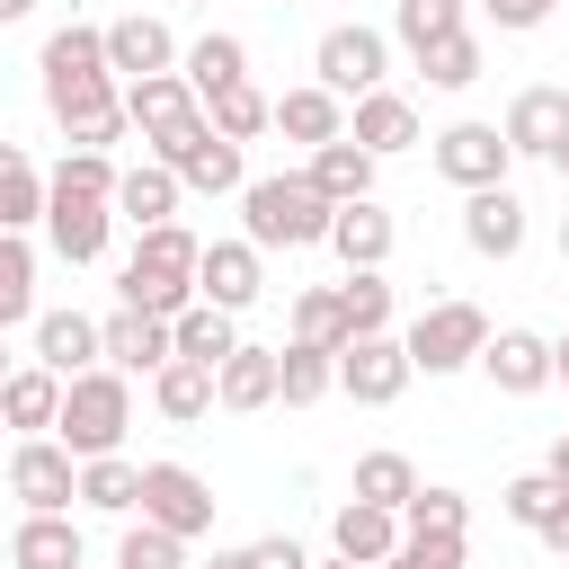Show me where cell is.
<instances>
[{
    "label": "cell",
    "mask_w": 569,
    "mask_h": 569,
    "mask_svg": "<svg viewBox=\"0 0 569 569\" xmlns=\"http://www.w3.org/2000/svg\"><path fill=\"white\" fill-rule=\"evenodd\" d=\"M36 71H44V107L71 133V151H107L124 133V80L107 71V27H80V18L53 27Z\"/></svg>",
    "instance_id": "cell-1"
},
{
    "label": "cell",
    "mask_w": 569,
    "mask_h": 569,
    "mask_svg": "<svg viewBox=\"0 0 569 569\" xmlns=\"http://www.w3.org/2000/svg\"><path fill=\"white\" fill-rule=\"evenodd\" d=\"M196 258H204V240L187 231V222H151L142 240H133V258H124V311H151V320H178L187 302H196Z\"/></svg>",
    "instance_id": "cell-2"
},
{
    "label": "cell",
    "mask_w": 569,
    "mask_h": 569,
    "mask_svg": "<svg viewBox=\"0 0 569 569\" xmlns=\"http://www.w3.org/2000/svg\"><path fill=\"white\" fill-rule=\"evenodd\" d=\"M124 427H133V382H124L116 365H89V373H71V382H62L53 445H62L71 462H98V453H116V445H124Z\"/></svg>",
    "instance_id": "cell-3"
},
{
    "label": "cell",
    "mask_w": 569,
    "mask_h": 569,
    "mask_svg": "<svg viewBox=\"0 0 569 569\" xmlns=\"http://www.w3.org/2000/svg\"><path fill=\"white\" fill-rule=\"evenodd\" d=\"M329 213L338 204H320L311 196V178H249L240 187V240L267 258V249H311V240H329Z\"/></svg>",
    "instance_id": "cell-4"
},
{
    "label": "cell",
    "mask_w": 569,
    "mask_h": 569,
    "mask_svg": "<svg viewBox=\"0 0 569 569\" xmlns=\"http://www.w3.org/2000/svg\"><path fill=\"white\" fill-rule=\"evenodd\" d=\"M480 347H489V311L480 302H427L409 320V338H400L409 373H462V365H480Z\"/></svg>",
    "instance_id": "cell-5"
},
{
    "label": "cell",
    "mask_w": 569,
    "mask_h": 569,
    "mask_svg": "<svg viewBox=\"0 0 569 569\" xmlns=\"http://www.w3.org/2000/svg\"><path fill=\"white\" fill-rule=\"evenodd\" d=\"M151 160H160L178 187H196V196H240V187H249V169H240V142H222L204 116H196L178 142H160Z\"/></svg>",
    "instance_id": "cell-6"
},
{
    "label": "cell",
    "mask_w": 569,
    "mask_h": 569,
    "mask_svg": "<svg viewBox=\"0 0 569 569\" xmlns=\"http://www.w3.org/2000/svg\"><path fill=\"white\" fill-rule=\"evenodd\" d=\"M142 525H160V533H178V542L213 533V489H204V471H187V462H142Z\"/></svg>",
    "instance_id": "cell-7"
},
{
    "label": "cell",
    "mask_w": 569,
    "mask_h": 569,
    "mask_svg": "<svg viewBox=\"0 0 569 569\" xmlns=\"http://www.w3.org/2000/svg\"><path fill=\"white\" fill-rule=\"evenodd\" d=\"M311 71H320L329 98H373L382 71H391V44H382L373 27H329V36L311 44Z\"/></svg>",
    "instance_id": "cell-8"
},
{
    "label": "cell",
    "mask_w": 569,
    "mask_h": 569,
    "mask_svg": "<svg viewBox=\"0 0 569 569\" xmlns=\"http://www.w3.org/2000/svg\"><path fill=\"white\" fill-rule=\"evenodd\" d=\"M9 498H18L27 516H71V498H80V462H71L53 436H27V445L9 453Z\"/></svg>",
    "instance_id": "cell-9"
},
{
    "label": "cell",
    "mask_w": 569,
    "mask_h": 569,
    "mask_svg": "<svg viewBox=\"0 0 569 569\" xmlns=\"http://www.w3.org/2000/svg\"><path fill=\"white\" fill-rule=\"evenodd\" d=\"M436 169H445L462 196H480V187H507L516 151H507L498 124H445V133H436Z\"/></svg>",
    "instance_id": "cell-10"
},
{
    "label": "cell",
    "mask_w": 569,
    "mask_h": 569,
    "mask_svg": "<svg viewBox=\"0 0 569 569\" xmlns=\"http://www.w3.org/2000/svg\"><path fill=\"white\" fill-rule=\"evenodd\" d=\"M338 391H347L356 409H391V400L409 391L400 338H347V347H338Z\"/></svg>",
    "instance_id": "cell-11"
},
{
    "label": "cell",
    "mask_w": 569,
    "mask_h": 569,
    "mask_svg": "<svg viewBox=\"0 0 569 569\" xmlns=\"http://www.w3.org/2000/svg\"><path fill=\"white\" fill-rule=\"evenodd\" d=\"M204 107H196V89L178 80V71H151V80H124V124H142V142L160 151V142H178L187 124H196Z\"/></svg>",
    "instance_id": "cell-12"
},
{
    "label": "cell",
    "mask_w": 569,
    "mask_h": 569,
    "mask_svg": "<svg viewBox=\"0 0 569 569\" xmlns=\"http://www.w3.org/2000/svg\"><path fill=\"white\" fill-rule=\"evenodd\" d=\"M258 284H267V267H258V249L249 240H204V258H196V302H213V311H249L258 302Z\"/></svg>",
    "instance_id": "cell-13"
},
{
    "label": "cell",
    "mask_w": 569,
    "mask_h": 569,
    "mask_svg": "<svg viewBox=\"0 0 569 569\" xmlns=\"http://www.w3.org/2000/svg\"><path fill=\"white\" fill-rule=\"evenodd\" d=\"M480 373H489L507 400H533V391L551 382V338H533V329H489Z\"/></svg>",
    "instance_id": "cell-14"
},
{
    "label": "cell",
    "mask_w": 569,
    "mask_h": 569,
    "mask_svg": "<svg viewBox=\"0 0 569 569\" xmlns=\"http://www.w3.org/2000/svg\"><path fill=\"white\" fill-rule=\"evenodd\" d=\"M498 133H507L516 160H551L569 142V89H516V107H507Z\"/></svg>",
    "instance_id": "cell-15"
},
{
    "label": "cell",
    "mask_w": 569,
    "mask_h": 569,
    "mask_svg": "<svg viewBox=\"0 0 569 569\" xmlns=\"http://www.w3.org/2000/svg\"><path fill=\"white\" fill-rule=\"evenodd\" d=\"M107 71L116 80H151V71H178V36H169V18H116L107 27Z\"/></svg>",
    "instance_id": "cell-16"
},
{
    "label": "cell",
    "mask_w": 569,
    "mask_h": 569,
    "mask_svg": "<svg viewBox=\"0 0 569 569\" xmlns=\"http://www.w3.org/2000/svg\"><path fill=\"white\" fill-rule=\"evenodd\" d=\"M44 231H53V258H62V267H98V258H107V231H116V204L44 196Z\"/></svg>",
    "instance_id": "cell-17"
},
{
    "label": "cell",
    "mask_w": 569,
    "mask_h": 569,
    "mask_svg": "<svg viewBox=\"0 0 569 569\" xmlns=\"http://www.w3.org/2000/svg\"><path fill=\"white\" fill-rule=\"evenodd\" d=\"M98 356H107L116 373H160L178 347H169V320H151V311H107V320H98Z\"/></svg>",
    "instance_id": "cell-18"
},
{
    "label": "cell",
    "mask_w": 569,
    "mask_h": 569,
    "mask_svg": "<svg viewBox=\"0 0 569 569\" xmlns=\"http://www.w3.org/2000/svg\"><path fill=\"white\" fill-rule=\"evenodd\" d=\"M462 240H471L480 258H516V249H525V196H516V187L462 196Z\"/></svg>",
    "instance_id": "cell-19"
},
{
    "label": "cell",
    "mask_w": 569,
    "mask_h": 569,
    "mask_svg": "<svg viewBox=\"0 0 569 569\" xmlns=\"http://www.w3.org/2000/svg\"><path fill=\"white\" fill-rule=\"evenodd\" d=\"M347 142H356V151H373V160H391V151H409V142H418V107H409L400 89H373V98H356Z\"/></svg>",
    "instance_id": "cell-20"
},
{
    "label": "cell",
    "mask_w": 569,
    "mask_h": 569,
    "mask_svg": "<svg viewBox=\"0 0 569 569\" xmlns=\"http://www.w3.org/2000/svg\"><path fill=\"white\" fill-rule=\"evenodd\" d=\"M391 240H400V222H391L373 196H356V204H338V213H329V249L347 258V276H356V267H382V258H391Z\"/></svg>",
    "instance_id": "cell-21"
},
{
    "label": "cell",
    "mask_w": 569,
    "mask_h": 569,
    "mask_svg": "<svg viewBox=\"0 0 569 569\" xmlns=\"http://www.w3.org/2000/svg\"><path fill=\"white\" fill-rule=\"evenodd\" d=\"M329 542H338V560H356V569H382V560L400 551V516H391V507H365V498H347V507L329 516Z\"/></svg>",
    "instance_id": "cell-22"
},
{
    "label": "cell",
    "mask_w": 569,
    "mask_h": 569,
    "mask_svg": "<svg viewBox=\"0 0 569 569\" xmlns=\"http://www.w3.org/2000/svg\"><path fill=\"white\" fill-rule=\"evenodd\" d=\"M267 124H276L284 142H302V151H320V142H338V133H347V107H338V98H329V89L311 80V89H284Z\"/></svg>",
    "instance_id": "cell-23"
},
{
    "label": "cell",
    "mask_w": 569,
    "mask_h": 569,
    "mask_svg": "<svg viewBox=\"0 0 569 569\" xmlns=\"http://www.w3.org/2000/svg\"><path fill=\"white\" fill-rule=\"evenodd\" d=\"M36 365L62 373V382L89 373V365H98V320H89V311H44V320H36Z\"/></svg>",
    "instance_id": "cell-24"
},
{
    "label": "cell",
    "mask_w": 569,
    "mask_h": 569,
    "mask_svg": "<svg viewBox=\"0 0 569 569\" xmlns=\"http://www.w3.org/2000/svg\"><path fill=\"white\" fill-rule=\"evenodd\" d=\"M276 400V347H231L222 365H213V409H267Z\"/></svg>",
    "instance_id": "cell-25"
},
{
    "label": "cell",
    "mask_w": 569,
    "mask_h": 569,
    "mask_svg": "<svg viewBox=\"0 0 569 569\" xmlns=\"http://www.w3.org/2000/svg\"><path fill=\"white\" fill-rule=\"evenodd\" d=\"M0 418H9L18 436H44V427L62 418V373H44V365H9V382H0Z\"/></svg>",
    "instance_id": "cell-26"
},
{
    "label": "cell",
    "mask_w": 569,
    "mask_h": 569,
    "mask_svg": "<svg viewBox=\"0 0 569 569\" xmlns=\"http://www.w3.org/2000/svg\"><path fill=\"white\" fill-rule=\"evenodd\" d=\"M302 178H311V196H320V204H356V196H373V151H356V142L338 133V142H320V151H311V169H302Z\"/></svg>",
    "instance_id": "cell-27"
},
{
    "label": "cell",
    "mask_w": 569,
    "mask_h": 569,
    "mask_svg": "<svg viewBox=\"0 0 569 569\" xmlns=\"http://www.w3.org/2000/svg\"><path fill=\"white\" fill-rule=\"evenodd\" d=\"M178 196H187V187H178L160 160H142V169H124V178H116V213H124L133 231H151V222H178Z\"/></svg>",
    "instance_id": "cell-28"
},
{
    "label": "cell",
    "mask_w": 569,
    "mask_h": 569,
    "mask_svg": "<svg viewBox=\"0 0 569 569\" xmlns=\"http://www.w3.org/2000/svg\"><path fill=\"white\" fill-rule=\"evenodd\" d=\"M151 409H160L169 427H196V418L213 409V365H187V356H169V365L151 373Z\"/></svg>",
    "instance_id": "cell-29"
},
{
    "label": "cell",
    "mask_w": 569,
    "mask_h": 569,
    "mask_svg": "<svg viewBox=\"0 0 569 569\" xmlns=\"http://www.w3.org/2000/svg\"><path fill=\"white\" fill-rule=\"evenodd\" d=\"M9 569H80V525L71 516H27L9 533Z\"/></svg>",
    "instance_id": "cell-30"
},
{
    "label": "cell",
    "mask_w": 569,
    "mask_h": 569,
    "mask_svg": "<svg viewBox=\"0 0 569 569\" xmlns=\"http://www.w3.org/2000/svg\"><path fill=\"white\" fill-rule=\"evenodd\" d=\"M204 107V124L222 133V142H249V133H267V116H276V98L258 89V80H222L213 98H196Z\"/></svg>",
    "instance_id": "cell-31"
},
{
    "label": "cell",
    "mask_w": 569,
    "mask_h": 569,
    "mask_svg": "<svg viewBox=\"0 0 569 569\" xmlns=\"http://www.w3.org/2000/svg\"><path fill=\"white\" fill-rule=\"evenodd\" d=\"M169 347H178L187 365H222V356L240 347V329H231V311H213V302H187V311L169 320Z\"/></svg>",
    "instance_id": "cell-32"
},
{
    "label": "cell",
    "mask_w": 569,
    "mask_h": 569,
    "mask_svg": "<svg viewBox=\"0 0 569 569\" xmlns=\"http://www.w3.org/2000/svg\"><path fill=\"white\" fill-rule=\"evenodd\" d=\"M338 391V356H320V347H276V400L284 409H311V400H329Z\"/></svg>",
    "instance_id": "cell-33"
},
{
    "label": "cell",
    "mask_w": 569,
    "mask_h": 569,
    "mask_svg": "<svg viewBox=\"0 0 569 569\" xmlns=\"http://www.w3.org/2000/svg\"><path fill=\"white\" fill-rule=\"evenodd\" d=\"M80 507H98V516H133V507H142V462H124V453L80 462Z\"/></svg>",
    "instance_id": "cell-34"
},
{
    "label": "cell",
    "mask_w": 569,
    "mask_h": 569,
    "mask_svg": "<svg viewBox=\"0 0 569 569\" xmlns=\"http://www.w3.org/2000/svg\"><path fill=\"white\" fill-rule=\"evenodd\" d=\"M178 80H187L196 98H213L222 80H249V44L213 27V36H196V44H187V71H178Z\"/></svg>",
    "instance_id": "cell-35"
},
{
    "label": "cell",
    "mask_w": 569,
    "mask_h": 569,
    "mask_svg": "<svg viewBox=\"0 0 569 569\" xmlns=\"http://www.w3.org/2000/svg\"><path fill=\"white\" fill-rule=\"evenodd\" d=\"M356 498L400 516V507L418 498V462H409V453H391V445H382V453H356Z\"/></svg>",
    "instance_id": "cell-36"
},
{
    "label": "cell",
    "mask_w": 569,
    "mask_h": 569,
    "mask_svg": "<svg viewBox=\"0 0 569 569\" xmlns=\"http://www.w3.org/2000/svg\"><path fill=\"white\" fill-rule=\"evenodd\" d=\"M27 222H44V178L18 142H0V231H27Z\"/></svg>",
    "instance_id": "cell-37"
},
{
    "label": "cell",
    "mask_w": 569,
    "mask_h": 569,
    "mask_svg": "<svg viewBox=\"0 0 569 569\" xmlns=\"http://www.w3.org/2000/svg\"><path fill=\"white\" fill-rule=\"evenodd\" d=\"M338 311H347V338H391V284H382V267H356L338 284Z\"/></svg>",
    "instance_id": "cell-38"
},
{
    "label": "cell",
    "mask_w": 569,
    "mask_h": 569,
    "mask_svg": "<svg viewBox=\"0 0 569 569\" xmlns=\"http://www.w3.org/2000/svg\"><path fill=\"white\" fill-rule=\"evenodd\" d=\"M116 160L107 151H62V169L44 178V196H80V204H116Z\"/></svg>",
    "instance_id": "cell-39"
},
{
    "label": "cell",
    "mask_w": 569,
    "mask_h": 569,
    "mask_svg": "<svg viewBox=\"0 0 569 569\" xmlns=\"http://www.w3.org/2000/svg\"><path fill=\"white\" fill-rule=\"evenodd\" d=\"M293 347H320V356H338V347H347L338 284H311V293H293Z\"/></svg>",
    "instance_id": "cell-40"
},
{
    "label": "cell",
    "mask_w": 569,
    "mask_h": 569,
    "mask_svg": "<svg viewBox=\"0 0 569 569\" xmlns=\"http://www.w3.org/2000/svg\"><path fill=\"white\" fill-rule=\"evenodd\" d=\"M27 311H36V249H27V231H0V329Z\"/></svg>",
    "instance_id": "cell-41"
},
{
    "label": "cell",
    "mask_w": 569,
    "mask_h": 569,
    "mask_svg": "<svg viewBox=\"0 0 569 569\" xmlns=\"http://www.w3.org/2000/svg\"><path fill=\"white\" fill-rule=\"evenodd\" d=\"M418 71H427V89H471L480 80V36L462 27V36H436L427 53H418Z\"/></svg>",
    "instance_id": "cell-42"
},
{
    "label": "cell",
    "mask_w": 569,
    "mask_h": 569,
    "mask_svg": "<svg viewBox=\"0 0 569 569\" xmlns=\"http://www.w3.org/2000/svg\"><path fill=\"white\" fill-rule=\"evenodd\" d=\"M462 525H471V498L462 489H427L418 480V498L400 507V533H462Z\"/></svg>",
    "instance_id": "cell-43"
},
{
    "label": "cell",
    "mask_w": 569,
    "mask_h": 569,
    "mask_svg": "<svg viewBox=\"0 0 569 569\" xmlns=\"http://www.w3.org/2000/svg\"><path fill=\"white\" fill-rule=\"evenodd\" d=\"M391 27H400V44H409V53H427L436 36H462V0H400V9H391Z\"/></svg>",
    "instance_id": "cell-44"
},
{
    "label": "cell",
    "mask_w": 569,
    "mask_h": 569,
    "mask_svg": "<svg viewBox=\"0 0 569 569\" xmlns=\"http://www.w3.org/2000/svg\"><path fill=\"white\" fill-rule=\"evenodd\" d=\"M116 569H187V542H178V533H160V525H124Z\"/></svg>",
    "instance_id": "cell-45"
},
{
    "label": "cell",
    "mask_w": 569,
    "mask_h": 569,
    "mask_svg": "<svg viewBox=\"0 0 569 569\" xmlns=\"http://www.w3.org/2000/svg\"><path fill=\"white\" fill-rule=\"evenodd\" d=\"M382 569H462V533H400Z\"/></svg>",
    "instance_id": "cell-46"
},
{
    "label": "cell",
    "mask_w": 569,
    "mask_h": 569,
    "mask_svg": "<svg viewBox=\"0 0 569 569\" xmlns=\"http://www.w3.org/2000/svg\"><path fill=\"white\" fill-rule=\"evenodd\" d=\"M551 507H560V489H551V480H542V471H525V480H507V516H516V525H525V533H533V525H542V516H551Z\"/></svg>",
    "instance_id": "cell-47"
},
{
    "label": "cell",
    "mask_w": 569,
    "mask_h": 569,
    "mask_svg": "<svg viewBox=\"0 0 569 569\" xmlns=\"http://www.w3.org/2000/svg\"><path fill=\"white\" fill-rule=\"evenodd\" d=\"M249 569H311V551L284 542V533H267V542H249Z\"/></svg>",
    "instance_id": "cell-48"
},
{
    "label": "cell",
    "mask_w": 569,
    "mask_h": 569,
    "mask_svg": "<svg viewBox=\"0 0 569 569\" xmlns=\"http://www.w3.org/2000/svg\"><path fill=\"white\" fill-rule=\"evenodd\" d=\"M551 9H560V0H489V18H498L507 36H525V27H542Z\"/></svg>",
    "instance_id": "cell-49"
},
{
    "label": "cell",
    "mask_w": 569,
    "mask_h": 569,
    "mask_svg": "<svg viewBox=\"0 0 569 569\" xmlns=\"http://www.w3.org/2000/svg\"><path fill=\"white\" fill-rule=\"evenodd\" d=\"M533 533H542V551H560V560H569V498H560V507H551Z\"/></svg>",
    "instance_id": "cell-50"
},
{
    "label": "cell",
    "mask_w": 569,
    "mask_h": 569,
    "mask_svg": "<svg viewBox=\"0 0 569 569\" xmlns=\"http://www.w3.org/2000/svg\"><path fill=\"white\" fill-rule=\"evenodd\" d=\"M542 480H551V489H560V498H569V427H560V436H551V453H542Z\"/></svg>",
    "instance_id": "cell-51"
},
{
    "label": "cell",
    "mask_w": 569,
    "mask_h": 569,
    "mask_svg": "<svg viewBox=\"0 0 569 569\" xmlns=\"http://www.w3.org/2000/svg\"><path fill=\"white\" fill-rule=\"evenodd\" d=\"M551 382H569V338H551Z\"/></svg>",
    "instance_id": "cell-52"
},
{
    "label": "cell",
    "mask_w": 569,
    "mask_h": 569,
    "mask_svg": "<svg viewBox=\"0 0 569 569\" xmlns=\"http://www.w3.org/2000/svg\"><path fill=\"white\" fill-rule=\"evenodd\" d=\"M204 569H249V551H213V560H204Z\"/></svg>",
    "instance_id": "cell-53"
},
{
    "label": "cell",
    "mask_w": 569,
    "mask_h": 569,
    "mask_svg": "<svg viewBox=\"0 0 569 569\" xmlns=\"http://www.w3.org/2000/svg\"><path fill=\"white\" fill-rule=\"evenodd\" d=\"M27 9H36V0H0V27H18V18H27Z\"/></svg>",
    "instance_id": "cell-54"
},
{
    "label": "cell",
    "mask_w": 569,
    "mask_h": 569,
    "mask_svg": "<svg viewBox=\"0 0 569 569\" xmlns=\"http://www.w3.org/2000/svg\"><path fill=\"white\" fill-rule=\"evenodd\" d=\"M551 169H560V178H569V142H560V151H551Z\"/></svg>",
    "instance_id": "cell-55"
},
{
    "label": "cell",
    "mask_w": 569,
    "mask_h": 569,
    "mask_svg": "<svg viewBox=\"0 0 569 569\" xmlns=\"http://www.w3.org/2000/svg\"><path fill=\"white\" fill-rule=\"evenodd\" d=\"M311 569H356V560H338V551H329V560H311Z\"/></svg>",
    "instance_id": "cell-56"
},
{
    "label": "cell",
    "mask_w": 569,
    "mask_h": 569,
    "mask_svg": "<svg viewBox=\"0 0 569 569\" xmlns=\"http://www.w3.org/2000/svg\"><path fill=\"white\" fill-rule=\"evenodd\" d=\"M560 267H569V213H560Z\"/></svg>",
    "instance_id": "cell-57"
},
{
    "label": "cell",
    "mask_w": 569,
    "mask_h": 569,
    "mask_svg": "<svg viewBox=\"0 0 569 569\" xmlns=\"http://www.w3.org/2000/svg\"><path fill=\"white\" fill-rule=\"evenodd\" d=\"M0 382H9V347H0Z\"/></svg>",
    "instance_id": "cell-58"
},
{
    "label": "cell",
    "mask_w": 569,
    "mask_h": 569,
    "mask_svg": "<svg viewBox=\"0 0 569 569\" xmlns=\"http://www.w3.org/2000/svg\"><path fill=\"white\" fill-rule=\"evenodd\" d=\"M187 9H204V0H187Z\"/></svg>",
    "instance_id": "cell-59"
},
{
    "label": "cell",
    "mask_w": 569,
    "mask_h": 569,
    "mask_svg": "<svg viewBox=\"0 0 569 569\" xmlns=\"http://www.w3.org/2000/svg\"><path fill=\"white\" fill-rule=\"evenodd\" d=\"M0 427H9V418H0Z\"/></svg>",
    "instance_id": "cell-60"
}]
</instances>
